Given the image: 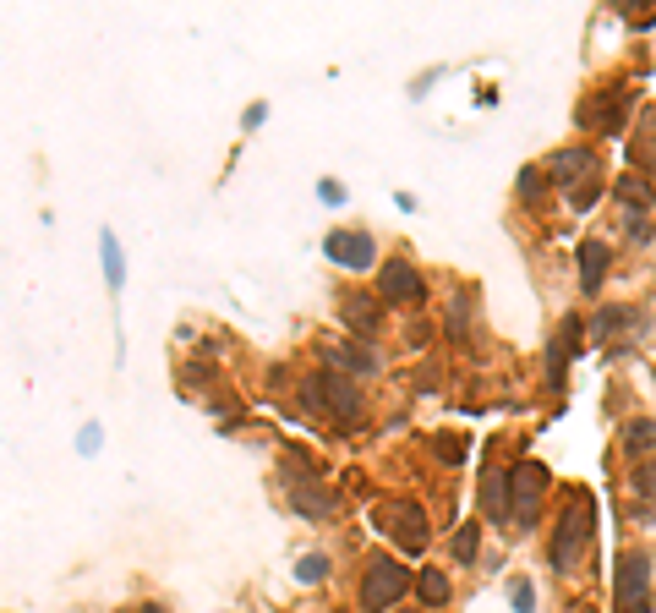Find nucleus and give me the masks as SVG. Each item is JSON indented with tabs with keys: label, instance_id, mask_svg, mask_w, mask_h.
<instances>
[{
	"label": "nucleus",
	"instance_id": "nucleus-1",
	"mask_svg": "<svg viewBox=\"0 0 656 613\" xmlns=\"http://www.w3.org/2000/svg\"><path fill=\"white\" fill-rule=\"evenodd\" d=\"M591 531H596V499L574 488L569 499H564V515H558L553 548H547V559H553V570H558V575H569L574 564H580V553L591 548Z\"/></svg>",
	"mask_w": 656,
	"mask_h": 613
},
{
	"label": "nucleus",
	"instance_id": "nucleus-2",
	"mask_svg": "<svg viewBox=\"0 0 656 613\" xmlns=\"http://www.w3.org/2000/svg\"><path fill=\"white\" fill-rule=\"evenodd\" d=\"M301 400H307V411H318V416H328V422H339V427H356L361 422V389L345 384L334 367H328V373L301 378Z\"/></svg>",
	"mask_w": 656,
	"mask_h": 613
},
{
	"label": "nucleus",
	"instance_id": "nucleus-3",
	"mask_svg": "<svg viewBox=\"0 0 656 613\" xmlns=\"http://www.w3.org/2000/svg\"><path fill=\"white\" fill-rule=\"evenodd\" d=\"M372 526L389 531L394 542H400L405 553H421L432 542V526H427V510H421L416 499H383L378 510H372Z\"/></svg>",
	"mask_w": 656,
	"mask_h": 613
},
{
	"label": "nucleus",
	"instance_id": "nucleus-4",
	"mask_svg": "<svg viewBox=\"0 0 656 613\" xmlns=\"http://www.w3.org/2000/svg\"><path fill=\"white\" fill-rule=\"evenodd\" d=\"M290 460H296V471L285 477V493H290V504H296V510L307 515V520H328V515L339 510L334 488H328V482L318 477V471H312V460H307V455H290Z\"/></svg>",
	"mask_w": 656,
	"mask_h": 613
},
{
	"label": "nucleus",
	"instance_id": "nucleus-5",
	"mask_svg": "<svg viewBox=\"0 0 656 613\" xmlns=\"http://www.w3.org/2000/svg\"><path fill=\"white\" fill-rule=\"evenodd\" d=\"M410 592V575H405V564H394V559H367V575H361V608L367 613H383V608H394L400 597Z\"/></svg>",
	"mask_w": 656,
	"mask_h": 613
},
{
	"label": "nucleus",
	"instance_id": "nucleus-6",
	"mask_svg": "<svg viewBox=\"0 0 656 613\" xmlns=\"http://www.w3.org/2000/svg\"><path fill=\"white\" fill-rule=\"evenodd\" d=\"M613 581H618V613H651V559L646 553H618L613 564Z\"/></svg>",
	"mask_w": 656,
	"mask_h": 613
},
{
	"label": "nucleus",
	"instance_id": "nucleus-7",
	"mask_svg": "<svg viewBox=\"0 0 656 613\" xmlns=\"http://www.w3.org/2000/svg\"><path fill=\"white\" fill-rule=\"evenodd\" d=\"M602 170H596V148L591 143H574V148H558V154H547V181L564 192H580L585 181H596Z\"/></svg>",
	"mask_w": 656,
	"mask_h": 613
},
{
	"label": "nucleus",
	"instance_id": "nucleus-8",
	"mask_svg": "<svg viewBox=\"0 0 656 613\" xmlns=\"http://www.w3.org/2000/svg\"><path fill=\"white\" fill-rule=\"evenodd\" d=\"M509 488H514V526L531 531L536 526V499H542V488H547V466L542 460H520V466L509 471Z\"/></svg>",
	"mask_w": 656,
	"mask_h": 613
},
{
	"label": "nucleus",
	"instance_id": "nucleus-9",
	"mask_svg": "<svg viewBox=\"0 0 656 613\" xmlns=\"http://www.w3.org/2000/svg\"><path fill=\"white\" fill-rule=\"evenodd\" d=\"M323 252H328V263L361 274V269H372V258H378V241H372V230H328Z\"/></svg>",
	"mask_w": 656,
	"mask_h": 613
},
{
	"label": "nucleus",
	"instance_id": "nucleus-10",
	"mask_svg": "<svg viewBox=\"0 0 656 613\" xmlns=\"http://www.w3.org/2000/svg\"><path fill=\"white\" fill-rule=\"evenodd\" d=\"M378 296H383L389 307L421 302V274H416V263H405V258L383 263V269H378Z\"/></svg>",
	"mask_w": 656,
	"mask_h": 613
},
{
	"label": "nucleus",
	"instance_id": "nucleus-11",
	"mask_svg": "<svg viewBox=\"0 0 656 613\" xmlns=\"http://www.w3.org/2000/svg\"><path fill=\"white\" fill-rule=\"evenodd\" d=\"M624 104H629V94H596L591 104H580V126L585 132H602V137H618L624 132Z\"/></svg>",
	"mask_w": 656,
	"mask_h": 613
},
{
	"label": "nucleus",
	"instance_id": "nucleus-12",
	"mask_svg": "<svg viewBox=\"0 0 656 613\" xmlns=\"http://www.w3.org/2000/svg\"><path fill=\"white\" fill-rule=\"evenodd\" d=\"M339 318H345V329L350 334H378V323H383V296H367V291H345L339 296Z\"/></svg>",
	"mask_w": 656,
	"mask_h": 613
},
{
	"label": "nucleus",
	"instance_id": "nucleus-13",
	"mask_svg": "<svg viewBox=\"0 0 656 613\" xmlns=\"http://www.w3.org/2000/svg\"><path fill=\"white\" fill-rule=\"evenodd\" d=\"M574 356H580V318H564L558 334H553V345H547V378H553V389H564Z\"/></svg>",
	"mask_w": 656,
	"mask_h": 613
},
{
	"label": "nucleus",
	"instance_id": "nucleus-14",
	"mask_svg": "<svg viewBox=\"0 0 656 613\" xmlns=\"http://www.w3.org/2000/svg\"><path fill=\"white\" fill-rule=\"evenodd\" d=\"M328 367H339V373H356V378H378V351L372 345H323Z\"/></svg>",
	"mask_w": 656,
	"mask_h": 613
},
{
	"label": "nucleus",
	"instance_id": "nucleus-15",
	"mask_svg": "<svg viewBox=\"0 0 656 613\" xmlns=\"http://www.w3.org/2000/svg\"><path fill=\"white\" fill-rule=\"evenodd\" d=\"M482 510L492 526H509V515H514V488H509V477L503 471H487V482H482Z\"/></svg>",
	"mask_w": 656,
	"mask_h": 613
},
{
	"label": "nucleus",
	"instance_id": "nucleus-16",
	"mask_svg": "<svg viewBox=\"0 0 656 613\" xmlns=\"http://www.w3.org/2000/svg\"><path fill=\"white\" fill-rule=\"evenodd\" d=\"M607 263H613V252H607V241H585L580 247V285L585 291H602V280H607Z\"/></svg>",
	"mask_w": 656,
	"mask_h": 613
},
{
	"label": "nucleus",
	"instance_id": "nucleus-17",
	"mask_svg": "<svg viewBox=\"0 0 656 613\" xmlns=\"http://www.w3.org/2000/svg\"><path fill=\"white\" fill-rule=\"evenodd\" d=\"M624 449H629V460H651V449H656V422L651 416H640V422H629L624 427Z\"/></svg>",
	"mask_w": 656,
	"mask_h": 613
},
{
	"label": "nucleus",
	"instance_id": "nucleus-18",
	"mask_svg": "<svg viewBox=\"0 0 656 613\" xmlns=\"http://www.w3.org/2000/svg\"><path fill=\"white\" fill-rule=\"evenodd\" d=\"M465 455H471V438L465 433H438L432 438V460H438V466H460Z\"/></svg>",
	"mask_w": 656,
	"mask_h": 613
},
{
	"label": "nucleus",
	"instance_id": "nucleus-19",
	"mask_svg": "<svg viewBox=\"0 0 656 613\" xmlns=\"http://www.w3.org/2000/svg\"><path fill=\"white\" fill-rule=\"evenodd\" d=\"M629 323H635V312H629V307H602L591 318V340H613L618 329H629Z\"/></svg>",
	"mask_w": 656,
	"mask_h": 613
},
{
	"label": "nucleus",
	"instance_id": "nucleus-20",
	"mask_svg": "<svg viewBox=\"0 0 656 613\" xmlns=\"http://www.w3.org/2000/svg\"><path fill=\"white\" fill-rule=\"evenodd\" d=\"M416 597L427 608H443V603H449V575H443V570H421L416 575Z\"/></svg>",
	"mask_w": 656,
	"mask_h": 613
},
{
	"label": "nucleus",
	"instance_id": "nucleus-21",
	"mask_svg": "<svg viewBox=\"0 0 656 613\" xmlns=\"http://www.w3.org/2000/svg\"><path fill=\"white\" fill-rule=\"evenodd\" d=\"M613 192H618V198H624L629 208H651V203H656V187H651V181H646V176H635V170H629V176H624V181H618V187H613Z\"/></svg>",
	"mask_w": 656,
	"mask_h": 613
},
{
	"label": "nucleus",
	"instance_id": "nucleus-22",
	"mask_svg": "<svg viewBox=\"0 0 656 613\" xmlns=\"http://www.w3.org/2000/svg\"><path fill=\"white\" fill-rule=\"evenodd\" d=\"M476 548H482V526H476V520H465V526L454 531V559H460V564H476Z\"/></svg>",
	"mask_w": 656,
	"mask_h": 613
},
{
	"label": "nucleus",
	"instance_id": "nucleus-23",
	"mask_svg": "<svg viewBox=\"0 0 656 613\" xmlns=\"http://www.w3.org/2000/svg\"><path fill=\"white\" fill-rule=\"evenodd\" d=\"M443 329H449V340H465V334H471V296H454Z\"/></svg>",
	"mask_w": 656,
	"mask_h": 613
},
{
	"label": "nucleus",
	"instance_id": "nucleus-24",
	"mask_svg": "<svg viewBox=\"0 0 656 613\" xmlns=\"http://www.w3.org/2000/svg\"><path fill=\"white\" fill-rule=\"evenodd\" d=\"M104 274H110V291H121V280H126V269H121V241L110 236V230H104Z\"/></svg>",
	"mask_w": 656,
	"mask_h": 613
},
{
	"label": "nucleus",
	"instance_id": "nucleus-25",
	"mask_svg": "<svg viewBox=\"0 0 656 613\" xmlns=\"http://www.w3.org/2000/svg\"><path fill=\"white\" fill-rule=\"evenodd\" d=\"M624 230H629V241H640V247H646V241L656 236V225H651L646 208H624Z\"/></svg>",
	"mask_w": 656,
	"mask_h": 613
},
{
	"label": "nucleus",
	"instance_id": "nucleus-26",
	"mask_svg": "<svg viewBox=\"0 0 656 613\" xmlns=\"http://www.w3.org/2000/svg\"><path fill=\"white\" fill-rule=\"evenodd\" d=\"M629 488H635L640 499H656V460H640L635 477H629Z\"/></svg>",
	"mask_w": 656,
	"mask_h": 613
},
{
	"label": "nucleus",
	"instance_id": "nucleus-27",
	"mask_svg": "<svg viewBox=\"0 0 656 613\" xmlns=\"http://www.w3.org/2000/svg\"><path fill=\"white\" fill-rule=\"evenodd\" d=\"M296 575H301L307 586H318V581H328V559H323V553H307V559L296 564Z\"/></svg>",
	"mask_w": 656,
	"mask_h": 613
},
{
	"label": "nucleus",
	"instance_id": "nucleus-28",
	"mask_svg": "<svg viewBox=\"0 0 656 613\" xmlns=\"http://www.w3.org/2000/svg\"><path fill=\"white\" fill-rule=\"evenodd\" d=\"M542 187H547V181H542V170H536V165H525V170H520V198H525V203H536V198H542Z\"/></svg>",
	"mask_w": 656,
	"mask_h": 613
},
{
	"label": "nucleus",
	"instance_id": "nucleus-29",
	"mask_svg": "<svg viewBox=\"0 0 656 613\" xmlns=\"http://www.w3.org/2000/svg\"><path fill=\"white\" fill-rule=\"evenodd\" d=\"M596 198H602V176H596V181H585V187H580V192H569V203H574V214H585V208H591Z\"/></svg>",
	"mask_w": 656,
	"mask_h": 613
},
{
	"label": "nucleus",
	"instance_id": "nucleus-30",
	"mask_svg": "<svg viewBox=\"0 0 656 613\" xmlns=\"http://www.w3.org/2000/svg\"><path fill=\"white\" fill-rule=\"evenodd\" d=\"M514 608H520V613H536V592H531V581H514Z\"/></svg>",
	"mask_w": 656,
	"mask_h": 613
},
{
	"label": "nucleus",
	"instance_id": "nucleus-31",
	"mask_svg": "<svg viewBox=\"0 0 656 613\" xmlns=\"http://www.w3.org/2000/svg\"><path fill=\"white\" fill-rule=\"evenodd\" d=\"M318 198H323V203H345V187H339V181H323Z\"/></svg>",
	"mask_w": 656,
	"mask_h": 613
},
{
	"label": "nucleus",
	"instance_id": "nucleus-32",
	"mask_svg": "<svg viewBox=\"0 0 656 613\" xmlns=\"http://www.w3.org/2000/svg\"><path fill=\"white\" fill-rule=\"evenodd\" d=\"M137 613H164V608H154V603H148V608H137Z\"/></svg>",
	"mask_w": 656,
	"mask_h": 613
}]
</instances>
